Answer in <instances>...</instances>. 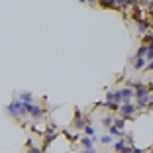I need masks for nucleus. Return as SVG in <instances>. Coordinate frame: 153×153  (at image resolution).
Listing matches in <instances>:
<instances>
[{
    "label": "nucleus",
    "instance_id": "bb28decb",
    "mask_svg": "<svg viewBox=\"0 0 153 153\" xmlns=\"http://www.w3.org/2000/svg\"><path fill=\"white\" fill-rule=\"evenodd\" d=\"M82 153H98V151H96L94 147H90V149H85V151H82Z\"/></svg>",
    "mask_w": 153,
    "mask_h": 153
},
{
    "label": "nucleus",
    "instance_id": "cd10ccee",
    "mask_svg": "<svg viewBox=\"0 0 153 153\" xmlns=\"http://www.w3.org/2000/svg\"><path fill=\"white\" fill-rule=\"evenodd\" d=\"M147 12H149V16H151V20H153V6H151V8H147Z\"/></svg>",
    "mask_w": 153,
    "mask_h": 153
},
{
    "label": "nucleus",
    "instance_id": "412c9836",
    "mask_svg": "<svg viewBox=\"0 0 153 153\" xmlns=\"http://www.w3.org/2000/svg\"><path fill=\"white\" fill-rule=\"evenodd\" d=\"M26 153H43L41 147H36V145H27V151Z\"/></svg>",
    "mask_w": 153,
    "mask_h": 153
},
{
    "label": "nucleus",
    "instance_id": "f257e3e1",
    "mask_svg": "<svg viewBox=\"0 0 153 153\" xmlns=\"http://www.w3.org/2000/svg\"><path fill=\"white\" fill-rule=\"evenodd\" d=\"M6 112H8V116L14 118V120H24V118L27 116L26 106H24V102H22L20 98H14L12 102L6 106Z\"/></svg>",
    "mask_w": 153,
    "mask_h": 153
},
{
    "label": "nucleus",
    "instance_id": "a211bd4d",
    "mask_svg": "<svg viewBox=\"0 0 153 153\" xmlns=\"http://www.w3.org/2000/svg\"><path fill=\"white\" fill-rule=\"evenodd\" d=\"M104 106H106L108 112H118V110H120V104L118 102H104Z\"/></svg>",
    "mask_w": 153,
    "mask_h": 153
},
{
    "label": "nucleus",
    "instance_id": "f3484780",
    "mask_svg": "<svg viewBox=\"0 0 153 153\" xmlns=\"http://www.w3.org/2000/svg\"><path fill=\"white\" fill-rule=\"evenodd\" d=\"M82 131H85V135H90V137H94V135H96V128L92 126V124H86Z\"/></svg>",
    "mask_w": 153,
    "mask_h": 153
},
{
    "label": "nucleus",
    "instance_id": "c756f323",
    "mask_svg": "<svg viewBox=\"0 0 153 153\" xmlns=\"http://www.w3.org/2000/svg\"><path fill=\"white\" fill-rule=\"evenodd\" d=\"M79 2H81V4H88V0H79Z\"/></svg>",
    "mask_w": 153,
    "mask_h": 153
},
{
    "label": "nucleus",
    "instance_id": "423d86ee",
    "mask_svg": "<svg viewBox=\"0 0 153 153\" xmlns=\"http://www.w3.org/2000/svg\"><path fill=\"white\" fill-rule=\"evenodd\" d=\"M135 27H137V33L143 36V33H147L149 30H151V22H149L147 18H143V20H140V22H135Z\"/></svg>",
    "mask_w": 153,
    "mask_h": 153
},
{
    "label": "nucleus",
    "instance_id": "6ab92c4d",
    "mask_svg": "<svg viewBox=\"0 0 153 153\" xmlns=\"http://www.w3.org/2000/svg\"><path fill=\"white\" fill-rule=\"evenodd\" d=\"M126 118H116V120H114V126H116V128H120V130H126Z\"/></svg>",
    "mask_w": 153,
    "mask_h": 153
},
{
    "label": "nucleus",
    "instance_id": "39448f33",
    "mask_svg": "<svg viewBox=\"0 0 153 153\" xmlns=\"http://www.w3.org/2000/svg\"><path fill=\"white\" fill-rule=\"evenodd\" d=\"M85 126H86V122H85V118H82V112H81V110H75L73 128H75V130H85Z\"/></svg>",
    "mask_w": 153,
    "mask_h": 153
},
{
    "label": "nucleus",
    "instance_id": "dca6fc26",
    "mask_svg": "<svg viewBox=\"0 0 153 153\" xmlns=\"http://www.w3.org/2000/svg\"><path fill=\"white\" fill-rule=\"evenodd\" d=\"M18 98L22 100V102H33V94L32 92H20Z\"/></svg>",
    "mask_w": 153,
    "mask_h": 153
},
{
    "label": "nucleus",
    "instance_id": "f03ea898",
    "mask_svg": "<svg viewBox=\"0 0 153 153\" xmlns=\"http://www.w3.org/2000/svg\"><path fill=\"white\" fill-rule=\"evenodd\" d=\"M24 106H26L27 116L32 118L33 122H39L41 118H45V108H43V106H39V104H33V102H24Z\"/></svg>",
    "mask_w": 153,
    "mask_h": 153
},
{
    "label": "nucleus",
    "instance_id": "4be33fe9",
    "mask_svg": "<svg viewBox=\"0 0 153 153\" xmlns=\"http://www.w3.org/2000/svg\"><path fill=\"white\" fill-rule=\"evenodd\" d=\"M145 59H147V61H151V59H153V43L147 45V53H145Z\"/></svg>",
    "mask_w": 153,
    "mask_h": 153
},
{
    "label": "nucleus",
    "instance_id": "f8f14e48",
    "mask_svg": "<svg viewBox=\"0 0 153 153\" xmlns=\"http://www.w3.org/2000/svg\"><path fill=\"white\" fill-rule=\"evenodd\" d=\"M98 141H100L102 145H112V143H114V135L104 134V135H100V137H98Z\"/></svg>",
    "mask_w": 153,
    "mask_h": 153
},
{
    "label": "nucleus",
    "instance_id": "aec40b11",
    "mask_svg": "<svg viewBox=\"0 0 153 153\" xmlns=\"http://www.w3.org/2000/svg\"><path fill=\"white\" fill-rule=\"evenodd\" d=\"M145 53H147V45L140 43V47L135 49V57H145Z\"/></svg>",
    "mask_w": 153,
    "mask_h": 153
},
{
    "label": "nucleus",
    "instance_id": "2eb2a0df",
    "mask_svg": "<svg viewBox=\"0 0 153 153\" xmlns=\"http://www.w3.org/2000/svg\"><path fill=\"white\" fill-rule=\"evenodd\" d=\"M100 124H102V126L106 128V130H108V128H110V126L114 124V118L110 116V114H108V116H102V120H100Z\"/></svg>",
    "mask_w": 153,
    "mask_h": 153
},
{
    "label": "nucleus",
    "instance_id": "1a4fd4ad",
    "mask_svg": "<svg viewBox=\"0 0 153 153\" xmlns=\"http://www.w3.org/2000/svg\"><path fill=\"white\" fill-rule=\"evenodd\" d=\"M79 141H81V145L85 149H90V147H94V143L98 141V137H96V135H94V137H90V135H82Z\"/></svg>",
    "mask_w": 153,
    "mask_h": 153
},
{
    "label": "nucleus",
    "instance_id": "9b49d317",
    "mask_svg": "<svg viewBox=\"0 0 153 153\" xmlns=\"http://www.w3.org/2000/svg\"><path fill=\"white\" fill-rule=\"evenodd\" d=\"M112 145H114V151L120 153L122 149H124V147L128 145V140H126V137H118V141H116V143H112Z\"/></svg>",
    "mask_w": 153,
    "mask_h": 153
},
{
    "label": "nucleus",
    "instance_id": "5701e85b",
    "mask_svg": "<svg viewBox=\"0 0 153 153\" xmlns=\"http://www.w3.org/2000/svg\"><path fill=\"white\" fill-rule=\"evenodd\" d=\"M106 102H116V100H114V90H108V92H106Z\"/></svg>",
    "mask_w": 153,
    "mask_h": 153
},
{
    "label": "nucleus",
    "instance_id": "4468645a",
    "mask_svg": "<svg viewBox=\"0 0 153 153\" xmlns=\"http://www.w3.org/2000/svg\"><path fill=\"white\" fill-rule=\"evenodd\" d=\"M141 43H143V45L153 43V30H149L147 33H143V36H141Z\"/></svg>",
    "mask_w": 153,
    "mask_h": 153
},
{
    "label": "nucleus",
    "instance_id": "0eeeda50",
    "mask_svg": "<svg viewBox=\"0 0 153 153\" xmlns=\"http://www.w3.org/2000/svg\"><path fill=\"white\" fill-rule=\"evenodd\" d=\"M143 18H145L143 6H141V4L134 6V8H131V20H134V22H140V20H143Z\"/></svg>",
    "mask_w": 153,
    "mask_h": 153
},
{
    "label": "nucleus",
    "instance_id": "b1692460",
    "mask_svg": "<svg viewBox=\"0 0 153 153\" xmlns=\"http://www.w3.org/2000/svg\"><path fill=\"white\" fill-rule=\"evenodd\" d=\"M143 71L153 73V59H151V61H147V65H145V69H143Z\"/></svg>",
    "mask_w": 153,
    "mask_h": 153
},
{
    "label": "nucleus",
    "instance_id": "6e6552de",
    "mask_svg": "<svg viewBox=\"0 0 153 153\" xmlns=\"http://www.w3.org/2000/svg\"><path fill=\"white\" fill-rule=\"evenodd\" d=\"M145 65H147V59L145 57H134L131 59V67H134V71H143Z\"/></svg>",
    "mask_w": 153,
    "mask_h": 153
},
{
    "label": "nucleus",
    "instance_id": "a878e982",
    "mask_svg": "<svg viewBox=\"0 0 153 153\" xmlns=\"http://www.w3.org/2000/svg\"><path fill=\"white\" fill-rule=\"evenodd\" d=\"M134 153H149L147 149H137V147H134Z\"/></svg>",
    "mask_w": 153,
    "mask_h": 153
},
{
    "label": "nucleus",
    "instance_id": "393cba45",
    "mask_svg": "<svg viewBox=\"0 0 153 153\" xmlns=\"http://www.w3.org/2000/svg\"><path fill=\"white\" fill-rule=\"evenodd\" d=\"M120 153H134V147H131V145H126V147L122 149Z\"/></svg>",
    "mask_w": 153,
    "mask_h": 153
},
{
    "label": "nucleus",
    "instance_id": "20e7f679",
    "mask_svg": "<svg viewBox=\"0 0 153 153\" xmlns=\"http://www.w3.org/2000/svg\"><path fill=\"white\" fill-rule=\"evenodd\" d=\"M151 98H153V94H151V92H149V94H143V96H137V98H134V100H135V106H137V110L147 108V106H149V102H151Z\"/></svg>",
    "mask_w": 153,
    "mask_h": 153
},
{
    "label": "nucleus",
    "instance_id": "7ed1b4c3",
    "mask_svg": "<svg viewBox=\"0 0 153 153\" xmlns=\"http://www.w3.org/2000/svg\"><path fill=\"white\" fill-rule=\"evenodd\" d=\"M118 114H120L122 118L130 120V118H134L135 114H137V106H135V102H122V104H120V110H118Z\"/></svg>",
    "mask_w": 153,
    "mask_h": 153
},
{
    "label": "nucleus",
    "instance_id": "c85d7f7f",
    "mask_svg": "<svg viewBox=\"0 0 153 153\" xmlns=\"http://www.w3.org/2000/svg\"><path fill=\"white\" fill-rule=\"evenodd\" d=\"M147 108H149V110L153 112V98H151V102H149V106H147Z\"/></svg>",
    "mask_w": 153,
    "mask_h": 153
},
{
    "label": "nucleus",
    "instance_id": "ddd939ff",
    "mask_svg": "<svg viewBox=\"0 0 153 153\" xmlns=\"http://www.w3.org/2000/svg\"><path fill=\"white\" fill-rule=\"evenodd\" d=\"M98 6H100V8H112V10H116V2H114V0H98Z\"/></svg>",
    "mask_w": 153,
    "mask_h": 153
},
{
    "label": "nucleus",
    "instance_id": "9d476101",
    "mask_svg": "<svg viewBox=\"0 0 153 153\" xmlns=\"http://www.w3.org/2000/svg\"><path fill=\"white\" fill-rule=\"evenodd\" d=\"M108 134L114 135V137H126V130H120V128H116L114 124L108 128Z\"/></svg>",
    "mask_w": 153,
    "mask_h": 153
}]
</instances>
